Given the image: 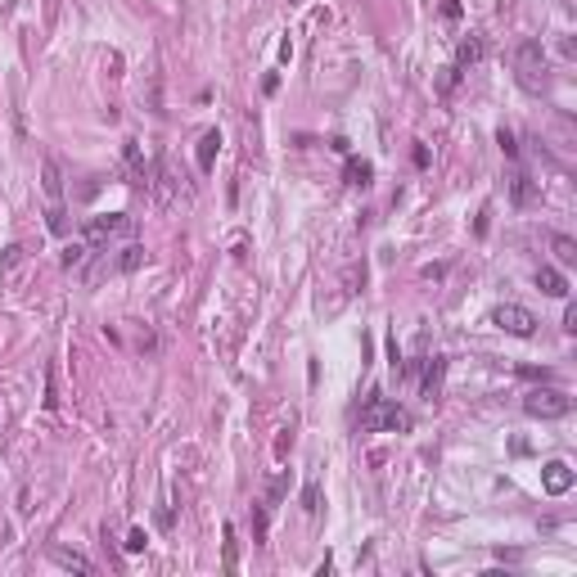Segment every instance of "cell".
<instances>
[{"mask_svg":"<svg viewBox=\"0 0 577 577\" xmlns=\"http://www.w3.org/2000/svg\"><path fill=\"white\" fill-rule=\"evenodd\" d=\"M217 149H221V135H217V131H203V140H199V172H212Z\"/></svg>","mask_w":577,"mask_h":577,"instance_id":"cell-11","label":"cell"},{"mask_svg":"<svg viewBox=\"0 0 577 577\" xmlns=\"http://www.w3.org/2000/svg\"><path fill=\"white\" fill-rule=\"evenodd\" d=\"M18 262H23V248H18V244H9V248H5V271H14Z\"/></svg>","mask_w":577,"mask_h":577,"instance_id":"cell-19","label":"cell"},{"mask_svg":"<svg viewBox=\"0 0 577 577\" xmlns=\"http://www.w3.org/2000/svg\"><path fill=\"white\" fill-rule=\"evenodd\" d=\"M239 564V555H234V528L226 523V569H234Z\"/></svg>","mask_w":577,"mask_h":577,"instance_id":"cell-18","label":"cell"},{"mask_svg":"<svg viewBox=\"0 0 577 577\" xmlns=\"http://www.w3.org/2000/svg\"><path fill=\"white\" fill-rule=\"evenodd\" d=\"M81 258H86V248H81V244H77V248H68V253H63V266H77Z\"/></svg>","mask_w":577,"mask_h":577,"instance_id":"cell-22","label":"cell"},{"mask_svg":"<svg viewBox=\"0 0 577 577\" xmlns=\"http://www.w3.org/2000/svg\"><path fill=\"white\" fill-rule=\"evenodd\" d=\"M523 411L532 415V420H564V415L573 411V397L559 388H532L528 397H523Z\"/></svg>","mask_w":577,"mask_h":577,"instance_id":"cell-2","label":"cell"},{"mask_svg":"<svg viewBox=\"0 0 577 577\" xmlns=\"http://www.w3.org/2000/svg\"><path fill=\"white\" fill-rule=\"evenodd\" d=\"M550 248H555V258H559L564 266H573V262H577V244L569 239V234H555V239H550Z\"/></svg>","mask_w":577,"mask_h":577,"instance_id":"cell-13","label":"cell"},{"mask_svg":"<svg viewBox=\"0 0 577 577\" xmlns=\"http://www.w3.org/2000/svg\"><path fill=\"white\" fill-rule=\"evenodd\" d=\"M515 68H519V81L528 91L546 86V50H541V41H523L519 55H515Z\"/></svg>","mask_w":577,"mask_h":577,"instance_id":"cell-3","label":"cell"},{"mask_svg":"<svg viewBox=\"0 0 577 577\" xmlns=\"http://www.w3.org/2000/svg\"><path fill=\"white\" fill-rule=\"evenodd\" d=\"M126 550H131V555H135V550H145V532H140V528L126 532Z\"/></svg>","mask_w":577,"mask_h":577,"instance_id":"cell-20","label":"cell"},{"mask_svg":"<svg viewBox=\"0 0 577 577\" xmlns=\"http://www.w3.org/2000/svg\"><path fill=\"white\" fill-rule=\"evenodd\" d=\"M131 230V217H122V212H113V217H95L86 226V244L95 248V244H104L109 234H126Z\"/></svg>","mask_w":577,"mask_h":577,"instance_id":"cell-5","label":"cell"},{"mask_svg":"<svg viewBox=\"0 0 577 577\" xmlns=\"http://www.w3.org/2000/svg\"><path fill=\"white\" fill-rule=\"evenodd\" d=\"M347 185H370V163L366 158H352L347 163Z\"/></svg>","mask_w":577,"mask_h":577,"instance_id":"cell-15","label":"cell"},{"mask_svg":"<svg viewBox=\"0 0 577 577\" xmlns=\"http://www.w3.org/2000/svg\"><path fill=\"white\" fill-rule=\"evenodd\" d=\"M55 559L63 564V569H77V573H95V564L86 559V555H72V550H55Z\"/></svg>","mask_w":577,"mask_h":577,"instance_id":"cell-14","label":"cell"},{"mask_svg":"<svg viewBox=\"0 0 577 577\" xmlns=\"http://www.w3.org/2000/svg\"><path fill=\"white\" fill-rule=\"evenodd\" d=\"M541 487H546L550 496H564V491L573 487V469L564 465V460H550V465H541Z\"/></svg>","mask_w":577,"mask_h":577,"instance_id":"cell-6","label":"cell"},{"mask_svg":"<svg viewBox=\"0 0 577 577\" xmlns=\"http://www.w3.org/2000/svg\"><path fill=\"white\" fill-rule=\"evenodd\" d=\"M361 429H366V433H406V429H411V415H406L397 402L370 392L366 406H361Z\"/></svg>","mask_w":577,"mask_h":577,"instance_id":"cell-1","label":"cell"},{"mask_svg":"<svg viewBox=\"0 0 577 577\" xmlns=\"http://www.w3.org/2000/svg\"><path fill=\"white\" fill-rule=\"evenodd\" d=\"M537 288L550 298H569V280H564V271H555V266H541L537 271Z\"/></svg>","mask_w":577,"mask_h":577,"instance_id":"cell-8","label":"cell"},{"mask_svg":"<svg viewBox=\"0 0 577 577\" xmlns=\"http://www.w3.org/2000/svg\"><path fill=\"white\" fill-rule=\"evenodd\" d=\"M496 145H500V154L519 158V145H515V135H510V131H500V135H496Z\"/></svg>","mask_w":577,"mask_h":577,"instance_id":"cell-17","label":"cell"},{"mask_svg":"<svg viewBox=\"0 0 577 577\" xmlns=\"http://www.w3.org/2000/svg\"><path fill=\"white\" fill-rule=\"evenodd\" d=\"M303 510H307V515H316V510H320V487L316 483L303 487Z\"/></svg>","mask_w":577,"mask_h":577,"instance_id":"cell-16","label":"cell"},{"mask_svg":"<svg viewBox=\"0 0 577 577\" xmlns=\"http://www.w3.org/2000/svg\"><path fill=\"white\" fill-rule=\"evenodd\" d=\"M491 325L505 329V334H515V338H532V334H537V316H532L528 307H519V303L496 307V312H491Z\"/></svg>","mask_w":577,"mask_h":577,"instance_id":"cell-4","label":"cell"},{"mask_svg":"<svg viewBox=\"0 0 577 577\" xmlns=\"http://www.w3.org/2000/svg\"><path fill=\"white\" fill-rule=\"evenodd\" d=\"M510 199H515L519 203V208H528V203H537L541 199V185H537V180H532V176H515V180H510Z\"/></svg>","mask_w":577,"mask_h":577,"instance_id":"cell-7","label":"cell"},{"mask_svg":"<svg viewBox=\"0 0 577 577\" xmlns=\"http://www.w3.org/2000/svg\"><path fill=\"white\" fill-rule=\"evenodd\" d=\"M564 329L577 334V303H569V312H564Z\"/></svg>","mask_w":577,"mask_h":577,"instance_id":"cell-21","label":"cell"},{"mask_svg":"<svg viewBox=\"0 0 577 577\" xmlns=\"http://www.w3.org/2000/svg\"><path fill=\"white\" fill-rule=\"evenodd\" d=\"M41 172H46V194H50V203H59V199H63V176H59V163H55V158H46V167H41Z\"/></svg>","mask_w":577,"mask_h":577,"instance_id":"cell-12","label":"cell"},{"mask_svg":"<svg viewBox=\"0 0 577 577\" xmlns=\"http://www.w3.org/2000/svg\"><path fill=\"white\" fill-rule=\"evenodd\" d=\"M483 37H469V41H460V50H456V68H474L478 59H483Z\"/></svg>","mask_w":577,"mask_h":577,"instance_id":"cell-9","label":"cell"},{"mask_svg":"<svg viewBox=\"0 0 577 577\" xmlns=\"http://www.w3.org/2000/svg\"><path fill=\"white\" fill-rule=\"evenodd\" d=\"M145 262H149V253L140 248V244H126V248H122V258H117L113 266H117V271H122V275H131V271H140Z\"/></svg>","mask_w":577,"mask_h":577,"instance_id":"cell-10","label":"cell"}]
</instances>
